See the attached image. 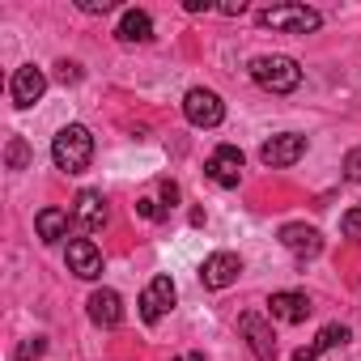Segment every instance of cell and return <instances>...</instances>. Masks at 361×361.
<instances>
[{"label": "cell", "mask_w": 361, "mask_h": 361, "mask_svg": "<svg viewBox=\"0 0 361 361\" xmlns=\"http://www.w3.org/2000/svg\"><path fill=\"white\" fill-rule=\"evenodd\" d=\"M251 81L268 94H293L302 85V64L293 56H255L251 60Z\"/></svg>", "instance_id": "1"}, {"label": "cell", "mask_w": 361, "mask_h": 361, "mask_svg": "<svg viewBox=\"0 0 361 361\" xmlns=\"http://www.w3.org/2000/svg\"><path fill=\"white\" fill-rule=\"evenodd\" d=\"M51 157H56L60 170L81 174V170L94 161V136H90V128H85V123H68V128H60L56 140H51Z\"/></svg>", "instance_id": "2"}, {"label": "cell", "mask_w": 361, "mask_h": 361, "mask_svg": "<svg viewBox=\"0 0 361 361\" xmlns=\"http://www.w3.org/2000/svg\"><path fill=\"white\" fill-rule=\"evenodd\" d=\"M255 22L264 30H281V35H314L323 26V13L310 5H268L255 13Z\"/></svg>", "instance_id": "3"}, {"label": "cell", "mask_w": 361, "mask_h": 361, "mask_svg": "<svg viewBox=\"0 0 361 361\" xmlns=\"http://www.w3.org/2000/svg\"><path fill=\"white\" fill-rule=\"evenodd\" d=\"M183 115H188L192 128H217V123L226 119V102H221L213 90L196 85V90L183 94Z\"/></svg>", "instance_id": "4"}, {"label": "cell", "mask_w": 361, "mask_h": 361, "mask_svg": "<svg viewBox=\"0 0 361 361\" xmlns=\"http://www.w3.org/2000/svg\"><path fill=\"white\" fill-rule=\"evenodd\" d=\"M243 166H247V157H243L238 145H217L209 166H204V174L213 178L217 188H238L243 183Z\"/></svg>", "instance_id": "5"}, {"label": "cell", "mask_w": 361, "mask_h": 361, "mask_svg": "<svg viewBox=\"0 0 361 361\" xmlns=\"http://www.w3.org/2000/svg\"><path fill=\"white\" fill-rule=\"evenodd\" d=\"M106 221H111V204H106V196L102 192H77V200H73V226L77 230H85V234H98V230H106Z\"/></svg>", "instance_id": "6"}, {"label": "cell", "mask_w": 361, "mask_h": 361, "mask_svg": "<svg viewBox=\"0 0 361 361\" xmlns=\"http://www.w3.org/2000/svg\"><path fill=\"white\" fill-rule=\"evenodd\" d=\"M243 272V259L234 251H213L204 264H200V285L204 289H230Z\"/></svg>", "instance_id": "7"}, {"label": "cell", "mask_w": 361, "mask_h": 361, "mask_svg": "<svg viewBox=\"0 0 361 361\" xmlns=\"http://www.w3.org/2000/svg\"><path fill=\"white\" fill-rule=\"evenodd\" d=\"M43 94H47V73L35 68V64H22V68L13 73V81H9V98H13V106H35Z\"/></svg>", "instance_id": "8"}, {"label": "cell", "mask_w": 361, "mask_h": 361, "mask_svg": "<svg viewBox=\"0 0 361 361\" xmlns=\"http://www.w3.org/2000/svg\"><path fill=\"white\" fill-rule=\"evenodd\" d=\"M281 247L285 251H293L298 259H314L319 251H323V234L314 230V226H306V221H289V226H281Z\"/></svg>", "instance_id": "9"}, {"label": "cell", "mask_w": 361, "mask_h": 361, "mask_svg": "<svg viewBox=\"0 0 361 361\" xmlns=\"http://www.w3.org/2000/svg\"><path fill=\"white\" fill-rule=\"evenodd\" d=\"M302 153H306V136H298V132H281V136L264 140V149H259L264 166H272V170H281V166H293Z\"/></svg>", "instance_id": "10"}, {"label": "cell", "mask_w": 361, "mask_h": 361, "mask_svg": "<svg viewBox=\"0 0 361 361\" xmlns=\"http://www.w3.org/2000/svg\"><path fill=\"white\" fill-rule=\"evenodd\" d=\"M136 306H140V319H145V323H157V319L174 306V281H170V276H153V281L145 285V293H140Z\"/></svg>", "instance_id": "11"}, {"label": "cell", "mask_w": 361, "mask_h": 361, "mask_svg": "<svg viewBox=\"0 0 361 361\" xmlns=\"http://www.w3.org/2000/svg\"><path fill=\"white\" fill-rule=\"evenodd\" d=\"M238 327H243V336H247V344H251V353L259 361H272L276 357V331H272V323L264 314H243Z\"/></svg>", "instance_id": "12"}, {"label": "cell", "mask_w": 361, "mask_h": 361, "mask_svg": "<svg viewBox=\"0 0 361 361\" xmlns=\"http://www.w3.org/2000/svg\"><path fill=\"white\" fill-rule=\"evenodd\" d=\"M68 272L81 281H98L102 276V251L90 238H73L68 243Z\"/></svg>", "instance_id": "13"}, {"label": "cell", "mask_w": 361, "mask_h": 361, "mask_svg": "<svg viewBox=\"0 0 361 361\" xmlns=\"http://www.w3.org/2000/svg\"><path fill=\"white\" fill-rule=\"evenodd\" d=\"M310 298L306 293H293V289H285V293H272L268 298V314L272 319H281V323H306L310 319Z\"/></svg>", "instance_id": "14"}, {"label": "cell", "mask_w": 361, "mask_h": 361, "mask_svg": "<svg viewBox=\"0 0 361 361\" xmlns=\"http://www.w3.org/2000/svg\"><path fill=\"white\" fill-rule=\"evenodd\" d=\"M85 310H90V319L98 327H119L123 323V298L115 289H94L90 302H85Z\"/></svg>", "instance_id": "15"}, {"label": "cell", "mask_w": 361, "mask_h": 361, "mask_svg": "<svg viewBox=\"0 0 361 361\" xmlns=\"http://www.w3.org/2000/svg\"><path fill=\"white\" fill-rule=\"evenodd\" d=\"M348 336H353V331H348L344 323H327V327H323V331H319V336H314L310 344H302V348L293 353V361H314L319 353H327V348H336V344H344Z\"/></svg>", "instance_id": "16"}, {"label": "cell", "mask_w": 361, "mask_h": 361, "mask_svg": "<svg viewBox=\"0 0 361 361\" xmlns=\"http://www.w3.org/2000/svg\"><path fill=\"white\" fill-rule=\"evenodd\" d=\"M115 39H119V43H149V39H153V18H149L145 9H128V13L119 18Z\"/></svg>", "instance_id": "17"}, {"label": "cell", "mask_w": 361, "mask_h": 361, "mask_svg": "<svg viewBox=\"0 0 361 361\" xmlns=\"http://www.w3.org/2000/svg\"><path fill=\"white\" fill-rule=\"evenodd\" d=\"M35 230L43 243H60V238H68V213L64 209H39Z\"/></svg>", "instance_id": "18"}, {"label": "cell", "mask_w": 361, "mask_h": 361, "mask_svg": "<svg viewBox=\"0 0 361 361\" xmlns=\"http://www.w3.org/2000/svg\"><path fill=\"white\" fill-rule=\"evenodd\" d=\"M5 161H9V170H26V166H30V145H26L22 136H9V145H5Z\"/></svg>", "instance_id": "19"}, {"label": "cell", "mask_w": 361, "mask_h": 361, "mask_svg": "<svg viewBox=\"0 0 361 361\" xmlns=\"http://www.w3.org/2000/svg\"><path fill=\"white\" fill-rule=\"evenodd\" d=\"M47 353V340L43 336H30V340H22V348H18V361H39Z\"/></svg>", "instance_id": "20"}, {"label": "cell", "mask_w": 361, "mask_h": 361, "mask_svg": "<svg viewBox=\"0 0 361 361\" xmlns=\"http://www.w3.org/2000/svg\"><path fill=\"white\" fill-rule=\"evenodd\" d=\"M340 230H344V238H357L361 243V209H348L340 217Z\"/></svg>", "instance_id": "21"}, {"label": "cell", "mask_w": 361, "mask_h": 361, "mask_svg": "<svg viewBox=\"0 0 361 361\" xmlns=\"http://www.w3.org/2000/svg\"><path fill=\"white\" fill-rule=\"evenodd\" d=\"M344 178H348V183H361V145L348 149V157H344Z\"/></svg>", "instance_id": "22"}, {"label": "cell", "mask_w": 361, "mask_h": 361, "mask_svg": "<svg viewBox=\"0 0 361 361\" xmlns=\"http://www.w3.org/2000/svg\"><path fill=\"white\" fill-rule=\"evenodd\" d=\"M56 68H60V73H56V77H60V81H64V85H77V81H81V68H77V64H68V60H60V64H56Z\"/></svg>", "instance_id": "23"}, {"label": "cell", "mask_w": 361, "mask_h": 361, "mask_svg": "<svg viewBox=\"0 0 361 361\" xmlns=\"http://www.w3.org/2000/svg\"><path fill=\"white\" fill-rule=\"evenodd\" d=\"M111 0H81V13H111Z\"/></svg>", "instance_id": "24"}, {"label": "cell", "mask_w": 361, "mask_h": 361, "mask_svg": "<svg viewBox=\"0 0 361 361\" xmlns=\"http://www.w3.org/2000/svg\"><path fill=\"white\" fill-rule=\"evenodd\" d=\"M161 200H166V217H170V209H174V200H178V188H174V183H161Z\"/></svg>", "instance_id": "25"}, {"label": "cell", "mask_w": 361, "mask_h": 361, "mask_svg": "<svg viewBox=\"0 0 361 361\" xmlns=\"http://www.w3.org/2000/svg\"><path fill=\"white\" fill-rule=\"evenodd\" d=\"M221 13H226V18H243V13H247V5H243V0H226Z\"/></svg>", "instance_id": "26"}, {"label": "cell", "mask_w": 361, "mask_h": 361, "mask_svg": "<svg viewBox=\"0 0 361 361\" xmlns=\"http://www.w3.org/2000/svg\"><path fill=\"white\" fill-rule=\"evenodd\" d=\"M183 9H188V13H209L213 5H209V0H188V5H183Z\"/></svg>", "instance_id": "27"}]
</instances>
